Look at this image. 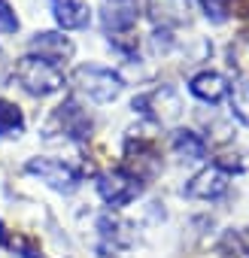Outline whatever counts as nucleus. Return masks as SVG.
I'll return each instance as SVG.
<instances>
[{"instance_id":"f257e3e1","label":"nucleus","mask_w":249,"mask_h":258,"mask_svg":"<svg viewBox=\"0 0 249 258\" xmlns=\"http://www.w3.org/2000/svg\"><path fill=\"white\" fill-rule=\"evenodd\" d=\"M67 85H70L73 97L88 100V103H112L125 91V79L112 67H103V64L73 67V73L67 76Z\"/></svg>"},{"instance_id":"f03ea898","label":"nucleus","mask_w":249,"mask_h":258,"mask_svg":"<svg viewBox=\"0 0 249 258\" xmlns=\"http://www.w3.org/2000/svg\"><path fill=\"white\" fill-rule=\"evenodd\" d=\"M13 79H19V85L31 94V97H52L67 85V76L58 64H49L37 55H22L13 67Z\"/></svg>"},{"instance_id":"7ed1b4c3","label":"nucleus","mask_w":249,"mask_h":258,"mask_svg":"<svg viewBox=\"0 0 249 258\" xmlns=\"http://www.w3.org/2000/svg\"><path fill=\"white\" fill-rule=\"evenodd\" d=\"M146 191V182L140 173H134L128 164H121V167H109L97 176V195L103 198V204L109 210H121V207H128L134 204L140 195Z\"/></svg>"},{"instance_id":"20e7f679","label":"nucleus","mask_w":249,"mask_h":258,"mask_svg":"<svg viewBox=\"0 0 249 258\" xmlns=\"http://www.w3.org/2000/svg\"><path fill=\"white\" fill-rule=\"evenodd\" d=\"M46 131H58L64 140H73V143H82L94 134V118L88 115L85 103L79 97H64L52 115H49V124H46Z\"/></svg>"},{"instance_id":"39448f33","label":"nucleus","mask_w":249,"mask_h":258,"mask_svg":"<svg viewBox=\"0 0 249 258\" xmlns=\"http://www.w3.org/2000/svg\"><path fill=\"white\" fill-rule=\"evenodd\" d=\"M25 170L58 195H73L82 185V170L70 161H61V158H40L37 155L25 164Z\"/></svg>"},{"instance_id":"423d86ee","label":"nucleus","mask_w":249,"mask_h":258,"mask_svg":"<svg viewBox=\"0 0 249 258\" xmlns=\"http://www.w3.org/2000/svg\"><path fill=\"white\" fill-rule=\"evenodd\" d=\"M131 109L140 112L143 118L155 121V124H170L179 118V97L170 85H158V88H149V91H140L134 100H131Z\"/></svg>"},{"instance_id":"0eeeda50","label":"nucleus","mask_w":249,"mask_h":258,"mask_svg":"<svg viewBox=\"0 0 249 258\" xmlns=\"http://www.w3.org/2000/svg\"><path fill=\"white\" fill-rule=\"evenodd\" d=\"M143 13V0H100V28L106 37H128Z\"/></svg>"},{"instance_id":"6e6552de","label":"nucleus","mask_w":249,"mask_h":258,"mask_svg":"<svg viewBox=\"0 0 249 258\" xmlns=\"http://www.w3.org/2000/svg\"><path fill=\"white\" fill-rule=\"evenodd\" d=\"M134 243V225L131 222H125L112 213H103L97 219V252L103 258H112L125 249H131Z\"/></svg>"},{"instance_id":"1a4fd4ad","label":"nucleus","mask_w":249,"mask_h":258,"mask_svg":"<svg viewBox=\"0 0 249 258\" xmlns=\"http://www.w3.org/2000/svg\"><path fill=\"white\" fill-rule=\"evenodd\" d=\"M28 55H37V58L61 67L76 55V46L70 37H64V31H37L28 40Z\"/></svg>"},{"instance_id":"9d476101","label":"nucleus","mask_w":249,"mask_h":258,"mask_svg":"<svg viewBox=\"0 0 249 258\" xmlns=\"http://www.w3.org/2000/svg\"><path fill=\"white\" fill-rule=\"evenodd\" d=\"M231 176L225 173V170H219L216 164L213 167H204L201 173H195L185 185H182V195L185 198H192V201H222L225 195H228V182Z\"/></svg>"},{"instance_id":"9b49d317","label":"nucleus","mask_w":249,"mask_h":258,"mask_svg":"<svg viewBox=\"0 0 249 258\" xmlns=\"http://www.w3.org/2000/svg\"><path fill=\"white\" fill-rule=\"evenodd\" d=\"M195 0H146V13L155 28H179L189 25Z\"/></svg>"},{"instance_id":"f8f14e48","label":"nucleus","mask_w":249,"mask_h":258,"mask_svg":"<svg viewBox=\"0 0 249 258\" xmlns=\"http://www.w3.org/2000/svg\"><path fill=\"white\" fill-rule=\"evenodd\" d=\"M228 88H231L228 79L222 73H216V70H201V73H195L189 79V94L195 100H201V103H210V106L222 103L228 97Z\"/></svg>"},{"instance_id":"ddd939ff","label":"nucleus","mask_w":249,"mask_h":258,"mask_svg":"<svg viewBox=\"0 0 249 258\" xmlns=\"http://www.w3.org/2000/svg\"><path fill=\"white\" fill-rule=\"evenodd\" d=\"M52 16L61 31H85L91 25V10L82 0H52Z\"/></svg>"},{"instance_id":"4468645a","label":"nucleus","mask_w":249,"mask_h":258,"mask_svg":"<svg viewBox=\"0 0 249 258\" xmlns=\"http://www.w3.org/2000/svg\"><path fill=\"white\" fill-rule=\"evenodd\" d=\"M170 149L182 161H204L210 155V143L198 131H192V127H176L170 134Z\"/></svg>"},{"instance_id":"2eb2a0df","label":"nucleus","mask_w":249,"mask_h":258,"mask_svg":"<svg viewBox=\"0 0 249 258\" xmlns=\"http://www.w3.org/2000/svg\"><path fill=\"white\" fill-rule=\"evenodd\" d=\"M25 134V112L13 100H0V137H22Z\"/></svg>"},{"instance_id":"dca6fc26","label":"nucleus","mask_w":249,"mask_h":258,"mask_svg":"<svg viewBox=\"0 0 249 258\" xmlns=\"http://www.w3.org/2000/svg\"><path fill=\"white\" fill-rule=\"evenodd\" d=\"M228 103H231V115L249 127V76H240L228 88Z\"/></svg>"},{"instance_id":"f3484780","label":"nucleus","mask_w":249,"mask_h":258,"mask_svg":"<svg viewBox=\"0 0 249 258\" xmlns=\"http://www.w3.org/2000/svg\"><path fill=\"white\" fill-rule=\"evenodd\" d=\"M198 4L213 25H225L231 19V0H198Z\"/></svg>"},{"instance_id":"a211bd4d","label":"nucleus","mask_w":249,"mask_h":258,"mask_svg":"<svg viewBox=\"0 0 249 258\" xmlns=\"http://www.w3.org/2000/svg\"><path fill=\"white\" fill-rule=\"evenodd\" d=\"M13 34H19V16L10 0H0V37H13Z\"/></svg>"},{"instance_id":"6ab92c4d","label":"nucleus","mask_w":249,"mask_h":258,"mask_svg":"<svg viewBox=\"0 0 249 258\" xmlns=\"http://www.w3.org/2000/svg\"><path fill=\"white\" fill-rule=\"evenodd\" d=\"M13 76V67H10V58H7V52L0 49V82H7Z\"/></svg>"}]
</instances>
